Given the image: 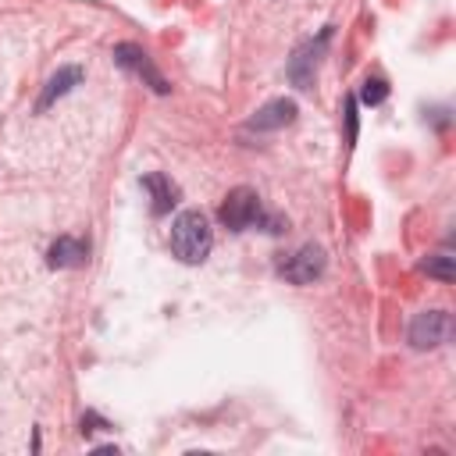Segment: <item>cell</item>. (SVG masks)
<instances>
[{"label":"cell","instance_id":"1","mask_svg":"<svg viewBox=\"0 0 456 456\" xmlns=\"http://www.w3.org/2000/svg\"><path fill=\"white\" fill-rule=\"evenodd\" d=\"M214 246V232L203 210H182L171 221V253L182 264H203Z\"/></svg>","mask_w":456,"mask_h":456},{"label":"cell","instance_id":"2","mask_svg":"<svg viewBox=\"0 0 456 456\" xmlns=\"http://www.w3.org/2000/svg\"><path fill=\"white\" fill-rule=\"evenodd\" d=\"M217 217H221V224H224L228 232H246V228H253V224H264L267 232H281V221H274V217L264 214L260 196H256V189H249V185L232 189V192L221 200Z\"/></svg>","mask_w":456,"mask_h":456},{"label":"cell","instance_id":"3","mask_svg":"<svg viewBox=\"0 0 456 456\" xmlns=\"http://www.w3.org/2000/svg\"><path fill=\"white\" fill-rule=\"evenodd\" d=\"M324 267H328V256H324V249L314 246V242H306V246H299L296 253H289V256L278 260V274H281L285 281H292V285H310L314 278L324 274Z\"/></svg>","mask_w":456,"mask_h":456},{"label":"cell","instance_id":"4","mask_svg":"<svg viewBox=\"0 0 456 456\" xmlns=\"http://www.w3.org/2000/svg\"><path fill=\"white\" fill-rule=\"evenodd\" d=\"M331 43V28H321L317 39H306L303 46H296V53L289 57V78L299 86V89H314V78H317V64L324 57Z\"/></svg>","mask_w":456,"mask_h":456},{"label":"cell","instance_id":"5","mask_svg":"<svg viewBox=\"0 0 456 456\" xmlns=\"http://www.w3.org/2000/svg\"><path fill=\"white\" fill-rule=\"evenodd\" d=\"M114 64H118V68H125V71H132L135 78H142V82H146L153 93H160V96L171 89V86H167V78L153 68L150 53H146L139 43H118V46H114Z\"/></svg>","mask_w":456,"mask_h":456},{"label":"cell","instance_id":"6","mask_svg":"<svg viewBox=\"0 0 456 456\" xmlns=\"http://www.w3.org/2000/svg\"><path fill=\"white\" fill-rule=\"evenodd\" d=\"M452 335V317L445 310H420L410 321V346L413 349H435L442 342H449Z\"/></svg>","mask_w":456,"mask_h":456},{"label":"cell","instance_id":"7","mask_svg":"<svg viewBox=\"0 0 456 456\" xmlns=\"http://www.w3.org/2000/svg\"><path fill=\"white\" fill-rule=\"evenodd\" d=\"M292 118H296V100L278 96V100H267L260 110H253V118L246 121V132H278L292 125Z\"/></svg>","mask_w":456,"mask_h":456},{"label":"cell","instance_id":"8","mask_svg":"<svg viewBox=\"0 0 456 456\" xmlns=\"http://www.w3.org/2000/svg\"><path fill=\"white\" fill-rule=\"evenodd\" d=\"M89 260V242L75 239V235H61L50 249H46V264L50 267H82Z\"/></svg>","mask_w":456,"mask_h":456},{"label":"cell","instance_id":"9","mask_svg":"<svg viewBox=\"0 0 456 456\" xmlns=\"http://www.w3.org/2000/svg\"><path fill=\"white\" fill-rule=\"evenodd\" d=\"M142 189L150 192V200H153V214H157V217L167 214V210L178 203V185H175L167 175H160V171L142 175Z\"/></svg>","mask_w":456,"mask_h":456},{"label":"cell","instance_id":"10","mask_svg":"<svg viewBox=\"0 0 456 456\" xmlns=\"http://www.w3.org/2000/svg\"><path fill=\"white\" fill-rule=\"evenodd\" d=\"M82 82V68H61L50 82H46V89H43V96H39V103H36V110H46L57 96H64V93H71L75 86Z\"/></svg>","mask_w":456,"mask_h":456},{"label":"cell","instance_id":"11","mask_svg":"<svg viewBox=\"0 0 456 456\" xmlns=\"http://www.w3.org/2000/svg\"><path fill=\"white\" fill-rule=\"evenodd\" d=\"M424 271L431 278H442V281H452V256L449 253H438V256H428L424 260Z\"/></svg>","mask_w":456,"mask_h":456},{"label":"cell","instance_id":"12","mask_svg":"<svg viewBox=\"0 0 456 456\" xmlns=\"http://www.w3.org/2000/svg\"><path fill=\"white\" fill-rule=\"evenodd\" d=\"M385 96H388V86H385V78H367V82H363V89H360V100H363L367 107L381 103Z\"/></svg>","mask_w":456,"mask_h":456}]
</instances>
